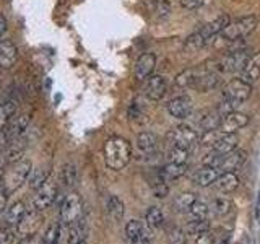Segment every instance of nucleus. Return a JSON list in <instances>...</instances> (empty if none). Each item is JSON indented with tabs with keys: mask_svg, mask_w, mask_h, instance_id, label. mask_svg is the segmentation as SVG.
Masks as SVG:
<instances>
[{
	"mask_svg": "<svg viewBox=\"0 0 260 244\" xmlns=\"http://www.w3.org/2000/svg\"><path fill=\"white\" fill-rule=\"evenodd\" d=\"M130 158H132V145L124 137H111L104 142V161L109 169H124Z\"/></svg>",
	"mask_w": 260,
	"mask_h": 244,
	"instance_id": "1",
	"label": "nucleus"
},
{
	"mask_svg": "<svg viewBox=\"0 0 260 244\" xmlns=\"http://www.w3.org/2000/svg\"><path fill=\"white\" fill-rule=\"evenodd\" d=\"M249 51L247 49H242V51H236V52H226L223 57L215 60H207L205 67L208 70H213L218 73H236V72H242L244 65L249 60Z\"/></svg>",
	"mask_w": 260,
	"mask_h": 244,
	"instance_id": "2",
	"label": "nucleus"
},
{
	"mask_svg": "<svg viewBox=\"0 0 260 244\" xmlns=\"http://www.w3.org/2000/svg\"><path fill=\"white\" fill-rule=\"evenodd\" d=\"M31 171H32V163L26 158H21L16 163H12L10 169L4 176V191L8 195L16 192L24 182H28Z\"/></svg>",
	"mask_w": 260,
	"mask_h": 244,
	"instance_id": "3",
	"label": "nucleus"
},
{
	"mask_svg": "<svg viewBox=\"0 0 260 244\" xmlns=\"http://www.w3.org/2000/svg\"><path fill=\"white\" fill-rule=\"evenodd\" d=\"M257 18L255 16H242V18H238V20H233L228 23V26L219 33V36H221L224 41H241L244 38H247L252 31H255L257 28Z\"/></svg>",
	"mask_w": 260,
	"mask_h": 244,
	"instance_id": "4",
	"label": "nucleus"
},
{
	"mask_svg": "<svg viewBox=\"0 0 260 244\" xmlns=\"http://www.w3.org/2000/svg\"><path fill=\"white\" fill-rule=\"evenodd\" d=\"M252 95V85L244 81L242 78H233L223 86V100L238 106L244 101H247Z\"/></svg>",
	"mask_w": 260,
	"mask_h": 244,
	"instance_id": "5",
	"label": "nucleus"
},
{
	"mask_svg": "<svg viewBox=\"0 0 260 244\" xmlns=\"http://www.w3.org/2000/svg\"><path fill=\"white\" fill-rule=\"evenodd\" d=\"M81 211H83V203H81V199L77 194H69L67 197L63 199V202L60 203V222L63 225H73L75 222L81 218Z\"/></svg>",
	"mask_w": 260,
	"mask_h": 244,
	"instance_id": "6",
	"label": "nucleus"
},
{
	"mask_svg": "<svg viewBox=\"0 0 260 244\" xmlns=\"http://www.w3.org/2000/svg\"><path fill=\"white\" fill-rule=\"evenodd\" d=\"M219 85V73L208 70L205 65L202 64L200 69H195V80L192 89L199 93H208L211 89H215Z\"/></svg>",
	"mask_w": 260,
	"mask_h": 244,
	"instance_id": "7",
	"label": "nucleus"
},
{
	"mask_svg": "<svg viewBox=\"0 0 260 244\" xmlns=\"http://www.w3.org/2000/svg\"><path fill=\"white\" fill-rule=\"evenodd\" d=\"M168 140L169 143H173V146H177V148H185L189 150L190 146H193L199 142V135L193 129L187 127V126H179L176 129H173L168 134Z\"/></svg>",
	"mask_w": 260,
	"mask_h": 244,
	"instance_id": "8",
	"label": "nucleus"
},
{
	"mask_svg": "<svg viewBox=\"0 0 260 244\" xmlns=\"http://www.w3.org/2000/svg\"><path fill=\"white\" fill-rule=\"evenodd\" d=\"M41 223H43V215H41V210H26V214L21 218V222L16 226V233L23 239V238H32V234H36Z\"/></svg>",
	"mask_w": 260,
	"mask_h": 244,
	"instance_id": "9",
	"label": "nucleus"
},
{
	"mask_svg": "<svg viewBox=\"0 0 260 244\" xmlns=\"http://www.w3.org/2000/svg\"><path fill=\"white\" fill-rule=\"evenodd\" d=\"M168 93V81L162 75H151L145 80L143 95L151 101H159Z\"/></svg>",
	"mask_w": 260,
	"mask_h": 244,
	"instance_id": "10",
	"label": "nucleus"
},
{
	"mask_svg": "<svg viewBox=\"0 0 260 244\" xmlns=\"http://www.w3.org/2000/svg\"><path fill=\"white\" fill-rule=\"evenodd\" d=\"M55 197H57V186L51 179H47V181L36 191L35 199H32V205H35V208L43 211L52 205Z\"/></svg>",
	"mask_w": 260,
	"mask_h": 244,
	"instance_id": "11",
	"label": "nucleus"
},
{
	"mask_svg": "<svg viewBox=\"0 0 260 244\" xmlns=\"http://www.w3.org/2000/svg\"><path fill=\"white\" fill-rule=\"evenodd\" d=\"M247 124H249L247 114L231 111L221 117V122H219V130H221V134H236L239 129L246 127Z\"/></svg>",
	"mask_w": 260,
	"mask_h": 244,
	"instance_id": "12",
	"label": "nucleus"
},
{
	"mask_svg": "<svg viewBox=\"0 0 260 244\" xmlns=\"http://www.w3.org/2000/svg\"><path fill=\"white\" fill-rule=\"evenodd\" d=\"M31 124V116L26 112H21V114H15V116L10 119V122L7 124V127L4 129L7 138L8 140H13V138H18L23 137L26 134V130Z\"/></svg>",
	"mask_w": 260,
	"mask_h": 244,
	"instance_id": "13",
	"label": "nucleus"
},
{
	"mask_svg": "<svg viewBox=\"0 0 260 244\" xmlns=\"http://www.w3.org/2000/svg\"><path fill=\"white\" fill-rule=\"evenodd\" d=\"M135 146L142 158H151L158 151V137L153 132H142L137 135Z\"/></svg>",
	"mask_w": 260,
	"mask_h": 244,
	"instance_id": "14",
	"label": "nucleus"
},
{
	"mask_svg": "<svg viewBox=\"0 0 260 244\" xmlns=\"http://www.w3.org/2000/svg\"><path fill=\"white\" fill-rule=\"evenodd\" d=\"M125 234L130 244H151V234L142 222L132 220L125 226Z\"/></svg>",
	"mask_w": 260,
	"mask_h": 244,
	"instance_id": "15",
	"label": "nucleus"
},
{
	"mask_svg": "<svg viewBox=\"0 0 260 244\" xmlns=\"http://www.w3.org/2000/svg\"><path fill=\"white\" fill-rule=\"evenodd\" d=\"M192 109H193V103L190 100V96L187 95H181L168 103V112L176 119L189 117L192 114Z\"/></svg>",
	"mask_w": 260,
	"mask_h": 244,
	"instance_id": "16",
	"label": "nucleus"
},
{
	"mask_svg": "<svg viewBox=\"0 0 260 244\" xmlns=\"http://www.w3.org/2000/svg\"><path fill=\"white\" fill-rule=\"evenodd\" d=\"M154 67H156V55L153 52H145L138 57L134 69V75L138 81H145L146 78L153 75Z\"/></svg>",
	"mask_w": 260,
	"mask_h": 244,
	"instance_id": "17",
	"label": "nucleus"
},
{
	"mask_svg": "<svg viewBox=\"0 0 260 244\" xmlns=\"http://www.w3.org/2000/svg\"><path fill=\"white\" fill-rule=\"evenodd\" d=\"M26 146H28V140L24 135L13 138V140H8L7 148H5V158H4L7 165H12V163L21 160L24 151H26Z\"/></svg>",
	"mask_w": 260,
	"mask_h": 244,
	"instance_id": "18",
	"label": "nucleus"
},
{
	"mask_svg": "<svg viewBox=\"0 0 260 244\" xmlns=\"http://www.w3.org/2000/svg\"><path fill=\"white\" fill-rule=\"evenodd\" d=\"M18 59V47L12 39L0 41V69H12Z\"/></svg>",
	"mask_w": 260,
	"mask_h": 244,
	"instance_id": "19",
	"label": "nucleus"
},
{
	"mask_svg": "<svg viewBox=\"0 0 260 244\" xmlns=\"http://www.w3.org/2000/svg\"><path fill=\"white\" fill-rule=\"evenodd\" d=\"M247 160V153L244 150H233L230 153H226L221 157V161H219L218 169L223 171V173H228V171H233L241 168Z\"/></svg>",
	"mask_w": 260,
	"mask_h": 244,
	"instance_id": "20",
	"label": "nucleus"
},
{
	"mask_svg": "<svg viewBox=\"0 0 260 244\" xmlns=\"http://www.w3.org/2000/svg\"><path fill=\"white\" fill-rule=\"evenodd\" d=\"M239 78H242L244 81H247L250 85L260 78V51L249 57V60L244 65Z\"/></svg>",
	"mask_w": 260,
	"mask_h": 244,
	"instance_id": "21",
	"label": "nucleus"
},
{
	"mask_svg": "<svg viewBox=\"0 0 260 244\" xmlns=\"http://www.w3.org/2000/svg\"><path fill=\"white\" fill-rule=\"evenodd\" d=\"M26 214V205L24 202H15L12 203L10 207L5 210V217H4V222L7 228H16L18 223L21 222V218Z\"/></svg>",
	"mask_w": 260,
	"mask_h": 244,
	"instance_id": "22",
	"label": "nucleus"
},
{
	"mask_svg": "<svg viewBox=\"0 0 260 244\" xmlns=\"http://www.w3.org/2000/svg\"><path fill=\"white\" fill-rule=\"evenodd\" d=\"M230 21L231 20H230V16H228V15H219V16H216L215 20H211V21H208L205 24H202L199 29L203 33V36H205L210 41L213 36L219 35V33H221L228 26V23H230Z\"/></svg>",
	"mask_w": 260,
	"mask_h": 244,
	"instance_id": "23",
	"label": "nucleus"
},
{
	"mask_svg": "<svg viewBox=\"0 0 260 244\" xmlns=\"http://www.w3.org/2000/svg\"><path fill=\"white\" fill-rule=\"evenodd\" d=\"M215 186L219 192L223 194H231L238 189L239 186V177L236 176L233 171H228V173H221L215 181Z\"/></svg>",
	"mask_w": 260,
	"mask_h": 244,
	"instance_id": "24",
	"label": "nucleus"
},
{
	"mask_svg": "<svg viewBox=\"0 0 260 244\" xmlns=\"http://www.w3.org/2000/svg\"><path fill=\"white\" fill-rule=\"evenodd\" d=\"M238 143H239L238 134H221L218 137L213 150L218 151V153H221V155H226V153H230V151L238 148Z\"/></svg>",
	"mask_w": 260,
	"mask_h": 244,
	"instance_id": "25",
	"label": "nucleus"
},
{
	"mask_svg": "<svg viewBox=\"0 0 260 244\" xmlns=\"http://www.w3.org/2000/svg\"><path fill=\"white\" fill-rule=\"evenodd\" d=\"M88 228L83 220H78L73 225H70V234H69V244H88Z\"/></svg>",
	"mask_w": 260,
	"mask_h": 244,
	"instance_id": "26",
	"label": "nucleus"
},
{
	"mask_svg": "<svg viewBox=\"0 0 260 244\" xmlns=\"http://www.w3.org/2000/svg\"><path fill=\"white\" fill-rule=\"evenodd\" d=\"M207 43H208V39L203 36V33L200 29H197L184 41V52L193 54V52L200 51L203 46H207Z\"/></svg>",
	"mask_w": 260,
	"mask_h": 244,
	"instance_id": "27",
	"label": "nucleus"
},
{
	"mask_svg": "<svg viewBox=\"0 0 260 244\" xmlns=\"http://www.w3.org/2000/svg\"><path fill=\"white\" fill-rule=\"evenodd\" d=\"M16 109H18V101L12 100V98L0 103V130H4L7 127L10 119L16 114Z\"/></svg>",
	"mask_w": 260,
	"mask_h": 244,
	"instance_id": "28",
	"label": "nucleus"
},
{
	"mask_svg": "<svg viewBox=\"0 0 260 244\" xmlns=\"http://www.w3.org/2000/svg\"><path fill=\"white\" fill-rule=\"evenodd\" d=\"M78 177H80V173H78L77 163H73V161L65 163L60 171V181L67 187H73L78 182Z\"/></svg>",
	"mask_w": 260,
	"mask_h": 244,
	"instance_id": "29",
	"label": "nucleus"
},
{
	"mask_svg": "<svg viewBox=\"0 0 260 244\" xmlns=\"http://www.w3.org/2000/svg\"><path fill=\"white\" fill-rule=\"evenodd\" d=\"M159 173L165 181H174V179L182 177L187 173V165H181V163H168Z\"/></svg>",
	"mask_w": 260,
	"mask_h": 244,
	"instance_id": "30",
	"label": "nucleus"
},
{
	"mask_svg": "<svg viewBox=\"0 0 260 244\" xmlns=\"http://www.w3.org/2000/svg\"><path fill=\"white\" fill-rule=\"evenodd\" d=\"M106 210H108V214L112 220L119 222V220H122V217H124V202H122L117 195H111L108 202H106Z\"/></svg>",
	"mask_w": 260,
	"mask_h": 244,
	"instance_id": "31",
	"label": "nucleus"
},
{
	"mask_svg": "<svg viewBox=\"0 0 260 244\" xmlns=\"http://www.w3.org/2000/svg\"><path fill=\"white\" fill-rule=\"evenodd\" d=\"M219 122H221V116H219V112H205L203 114V117L199 120V126L203 132H207V130H216V127H219Z\"/></svg>",
	"mask_w": 260,
	"mask_h": 244,
	"instance_id": "32",
	"label": "nucleus"
},
{
	"mask_svg": "<svg viewBox=\"0 0 260 244\" xmlns=\"http://www.w3.org/2000/svg\"><path fill=\"white\" fill-rule=\"evenodd\" d=\"M216 177H218L216 169L210 168V166H203L202 169H199L197 176H195V179H197L199 186H202V187H208V186H211V184H215Z\"/></svg>",
	"mask_w": 260,
	"mask_h": 244,
	"instance_id": "33",
	"label": "nucleus"
},
{
	"mask_svg": "<svg viewBox=\"0 0 260 244\" xmlns=\"http://www.w3.org/2000/svg\"><path fill=\"white\" fill-rule=\"evenodd\" d=\"M59 241H60V225L51 223L43 233V238H41L39 244H59Z\"/></svg>",
	"mask_w": 260,
	"mask_h": 244,
	"instance_id": "34",
	"label": "nucleus"
},
{
	"mask_svg": "<svg viewBox=\"0 0 260 244\" xmlns=\"http://www.w3.org/2000/svg\"><path fill=\"white\" fill-rule=\"evenodd\" d=\"M49 179V171L47 169H43V168H38V169H32L31 174H29V187L31 189L38 191L41 186H43L46 181Z\"/></svg>",
	"mask_w": 260,
	"mask_h": 244,
	"instance_id": "35",
	"label": "nucleus"
},
{
	"mask_svg": "<svg viewBox=\"0 0 260 244\" xmlns=\"http://www.w3.org/2000/svg\"><path fill=\"white\" fill-rule=\"evenodd\" d=\"M193 80H195V69H187L179 73L174 80V83H176V86L182 88V89H189V88L192 89Z\"/></svg>",
	"mask_w": 260,
	"mask_h": 244,
	"instance_id": "36",
	"label": "nucleus"
},
{
	"mask_svg": "<svg viewBox=\"0 0 260 244\" xmlns=\"http://www.w3.org/2000/svg\"><path fill=\"white\" fill-rule=\"evenodd\" d=\"M165 223V215L159 207H150L146 211V225L150 228H161Z\"/></svg>",
	"mask_w": 260,
	"mask_h": 244,
	"instance_id": "37",
	"label": "nucleus"
},
{
	"mask_svg": "<svg viewBox=\"0 0 260 244\" xmlns=\"http://www.w3.org/2000/svg\"><path fill=\"white\" fill-rule=\"evenodd\" d=\"M150 12L153 13V16H156L158 20H165L171 13V7L168 2H165V0H153Z\"/></svg>",
	"mask_w": 260,
	"mask_h": 244,
	"instance_id": "38",
	"label": "nucleus"
},
{
	"mask_svg": "<svg viewBox=\"0 0 260 244\" xmlns=\"http://www.w3.org/2000/svg\"><path fill=\"white\" fill-rule=\"evenodd\" d=\"M195 200H197V197H195V194H192V192H184V194H181V195H179V197L176 199L174 207H176L177 211H189L190 207L193 205V202H195Z\"/></svg>",
	"mask_w": 260,
	"mask_h": 244,
	"instance_id": "39",
	"label": "nucleus"
},
{
	"mask_svg": "<svg viewBox=\"0 0 260 244\" xmlns=\"http://www.w3.org/2000/svg\"><path fill=\"white\" fill-rule=\"evenodd\" d=\"M190 217H192V222H199V220H205L208 215V207L205 202H200V200H195L193 205L190 207Z\"/></svg>",
	"mask_w": 260,
	"mask_h": 244,
	"instance_id": "40",
	"label": "nucleus"
},
{
	"mask_svg": "<svg viewBox=\"0 0 260 244\" xmlns=\"http://www.w3.org/2000/svg\"><path fill=\"white\" fill-rule=\"evenodd\" d=\"M168 160H169V163H181V165H187V160H189V150L173 146V150L169 151Z\"/></svg>",
	"mask_w": 260,
	"mask_h": 244,
	"instance_id": "41",
	"label": "nucleus"
},
{
	"mask_svg": "<svg viewBox=\"0 0 260 244\" xmlns=\"http://www.w3.org/2000/svg\"><path fill=\"white\" fill-rule=\"evenodd\" d=\"M187 238H185V233L181 230V228H173L169 233H168V242L169 244H185Z\"/></svg>",
	"mask_w": 260,
	"mask_h": 244,
	"instance_id": "42",
	"label": "nucleus"
},
{
	"mask_svg": "<svg viewBox=\"0 0 260 244\" xmlns=\"http://www.w3.org/2000/svg\"><path fill=\"white\" fill-rule=\"evenodd\" d=\"M231 207H233V203H231L230 199L219 197V199L215 200V210H216L218 215H228L231 211Z\"/></svg>",
	"mask_w": 260,
	"mask_h": 244,
	"instance_id": "43",
	"label": "nucleus"
},
{
	"mask_svg": "<svg viewBox=\"0 0 260 244\" xmlns=\"http://www.w3.org/2000/svg\"><path fill=\"white\" fill-rule=\"evenodd\" d=\"M189 231L190 234H202V233H205L208 231V222L207 220H199V222H190L189 225Z\"/></svg>",
	"mask_w": 260,
	"mask_h": 244,
	"instance_id": "44",
	"label": "nucleus"
},
{
	"mask_svg": "<svg viewBox=\"0 0 260 244\" xmlns=\"http://www.w3.org/2000/svg\"><path fill=\"white\" fill-rule=\"evenodd\" d=\"M218 134H216V130H207V132H203L202 135V145L203 146H210V148H213L216 140H218Z\"/></svg>",
	"mask_w": 260,
	"mask_h": 244,
	"instance_id": "45",
	"label": "nucleus"
},
{
	"mask_svg": "<svg viewBox=\"0 0 260 244\" xmlns=\"http://www.w3.org/2000/svg\"><path fill=\"white\" fill-rule=\"evenodd\" d=\"M0 244H15V234L12 231V228L0 230Z\"/></svg>",
	"mask_w": 260,
	"mask_h": 244,
	"instance_id": "46",
	"label": "nucleus"
},
{
	"mask_svg": "<svg viewBox=\"0 0 260 244\" xmlns=\"http://www.w3.org/2000/svg\"><path fill=\"white\" fill-rule=\"evenodd\" d=\"M203 2H205V0H179V4H181V7H184L185 10H197V8L203 5Z\"/></svg>",
	"mask_w": 260,
	"mask_h": 244,
	"instance_id": "47",
	"label": "nucleus"
},
{
	"mask_svg": "<svg viewBox=\"0 0 260 244\" xmlns=\"http://www.w3.org/2000/svg\"><path fill=\"white\" fill-rule=\"evenodd\" d=\"M197 244H215V239H213V236H211L208 231H205V233L199 234Z\"/></svg>",
	"mask_w": 260,
	"mask_h": 244,
	"instance_id": "48",
	"label": "nucleus"
},
{
	"mask_svg": "<svg viewBox=\"0 0 260 244\" xmlns=\"http://www.w3.org/2000/svg\"><path fill=\"white\" fill-rule=\"evenodd\" d=\"M7 143H8V138H7L5 130H0V153L7 148Z\"/></svg>",
	"mask_w": 260,
	"mask_h": 244,
	"instance_id": "49",
	"label": "nucleus"
},
{
	"mask_svg": "<svg viewBox=\"0 0 260 244\" xmlns=\"http://www.w3.org/2000/svg\"><path fill=\"white\" fill-rule=\"evenodd\" d=\"M5 33H7V20L4 18L2 15H0V41H2Z\"/></svg>",
	"mask_w": 260,
	"mask_h": 244,
	"instance_id": "50",
	"label": "nucleus"
},
{
	"mask_svg": "<svg viewBox=\"0 0 260 244\" xmlns=\"http://www.w3.org/2000/svg\"><path fill=\"white\" fill-rule=\"evenodd\" d=\"M7 197H8V194L5 191L0 192V211H4V208L7 205Z\"/></svg>",
	"mask_w": 260,
	"mask_h": 244,
	"instance_id": "51",
	"label": "nucleus"
},
{
	"mask_svg": "<svg viewBox=\"0 0 260 244\" xmlns=\"http://www.w3.org/2000/svg\"><path fill=\"white\" fill-rule=\"evenodd\" d=\"M20 244H32V241H31V238H23L20 241Z\"/></svg>",
	"mask_w": 260,
	"mask_h": 244,
	"instance_id": "52",
	"label": "nucleus"
},
{
	"mask_svg": "<svg viewBox=\"0 0 260 244\" xmlns=\"http://www.w3.org/2000/svg\"><path fill=\"white\" fill-rule=\"evenodd\" d=\"M257 215H260V197H258V205H257Z\"/></svg>",
	"mask_w": 260,
	"mask_h": 244,
	"instance_id": "53",
	"label": "nucleus"
},
{
	"mask_svg": "<svg viewBox=\"0 0 260 244\" xmlns=\"http://www.w3.org/2000/svg\"><path fill=\"white\" fill-rule=\"evenodd\" d=\"M0 187H4V177L0 176Z\"/></svg>",
	"mask_w": 260,
	"mask_h": 244,
	"instance_id": "54",
	"label": "nucleus"
},
{
	"mask_svg": "<svg viewBox=\"0 0 260 244\" xmlns=\"http://www.w3.org/2000/svg\"><path fill=\"white\" fill-rule=\"evenodd\" d=\"M0 169H2V161H0Z\"/></svg>",
	"mask_w": 260,
	"mask_h": 244,
	"instance_id": "55",
	"label": "nucleus"
}]
</instances>
